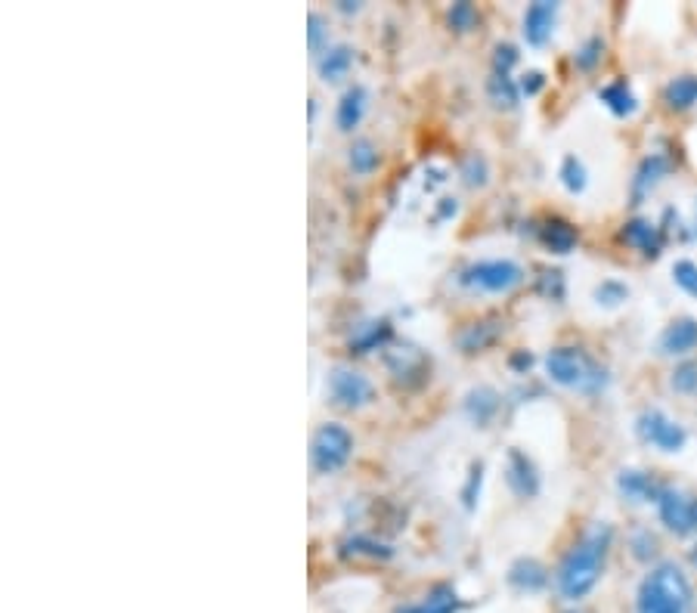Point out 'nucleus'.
<instances>
[{"instance_id":"35","label":"nucleus","mask_w":697,"mask_h":613,"mask_svg":"<svg viewBox=\"0 0 697 613\" xmlns=\"http://www.w3.org/2000/svg\"><path fill=\"white\" fill-rule=\"evenodd\" d=\"M493 62H496V75H509V69L518 62V50L512 44H499L493 53Z\"/></svg>"},{"instance_id":"27","label":"nucleus","mask_w":697,"mask_h":613,"mask_svg":"<svg viewBox=\"0 0 697 613\" xmlns=\"http://www.w3.org/2000/svg\"><path fill=\"white\" fill-rule=\"evenodd\" d=\"M561 180L570 192H583L586 189V168H583V161L574 158V155H567L564 158V165H561Z\"/></svg>"},{"instance_id":"23","label":"nucleus","mask_w":697,"mask_h":613,"mask_svg":"<svg viewBox=\"0 0 697 613\" xmlns=\"http://www.w3.org/2000/svg\"><path fill=\"white\" fill-rule=\"evenodd\" d=\"M391 338V326H388V319H378V322H369V326H363L354 338H351V347L357 353H366V350H375V347H382L385 341Z\"/></svg>"},{"instance_id":"33","label":"nucleus","mask_w":697,"mask_h":613,"mask_svg":"<svg viewBox=\"0 0 697 613\" xmlns=\"http://www.w3.org/2000/svg\"><path fill=\"white\" fill-rule=\"evenodd\" d=\"M673 387H676L679 394H694V391H697V363H694V360L676 366V372H673Z\"/></svg>"},{"instance_id":"2","label":"nucleus","mask_w":697,"mask_h":613,"mask_svg":"<svg viewBox=\"0 0 697 613\" xmlns=\"http://www.w3.org/2000/svg\"><path fill=\"white\" fill-rule=\"evenodd\" d=\"M639 613H694V589L679 564H657L639 586Z\"/></svg>"},{"instance_id":"5","label":"nucleus","mask_w":697,"mask_h":613,"mask_svg":"<svg viewBox=\"0 0 697 613\" xmlns=\"http://www.w3.org/2000/svg\"><path fill=\"white\" fill-rule=\"evenodd\" d=\"M636 431L645 443L657 446L660 453H679V449L685 446L688 434L679 422H673L670 415H663L660 409H645L639 418H636Z\"/></svg>"},{"instance_id":"39","label":"nucleus","mask_w":697,"mask_h":613,"mask_svg":"<svg viewBox=\"0 0 697 613\" xmlns=\"http://www.w3.org/2000/svg\"><path fill=\"white\" fill-rule=\"evenodd\" d=\"M632 545H636V558H642V561H645V558H651V555L657 552V539H654L651 533H645V530H642V533H636V539H632Z\"/></svg>"},{"instance_id":"19","label":"nucleus","mask_w":697,"mask_h":613,"mask_svg":"<svg viewBox=\"0 0 697 613\" xmlns=\"http://www.w3.org/2000/svg\"><path fill=\"white\" fill-rule=\"evenodd\" d=\"M496 409H499V394L493 391V387H474V391L465 397V412L478 425H487L496 415Z\"/></svg>"},{"instance_id":"11","label":"nucleus","mask_w":697,"mask_h":613,"mask_svg":"<svg viewBox=\"0 0 697 613\" xmlns=\"http://www.w3.org/2000/svg\"><path fill=\"white\" fill-rule=\"evenodd\" d=\"M694 347H697V319L691 316L670 322L660 335V350L667 353V357H685Z\"/></svg>"},{"instance_id":"42","label":"nucleus","mask_w":697,"mask_h":613,"mask_svg":"<svg viewBox=\"0 0 697 613\" xmlns=\"http://www.w3.org/2000/svg\"><path fill=\"white\" fill-rule=\"evenodd\" d=\"M341 10H344V13H351V10L357 13V10H360V4H351V0H341Z\"/></svg>"},{"instance_id":"40","label":"nucleus","mask_w":697,"mask_h":613,"mask_svg":"<svg viewBox=\"0 0 697 613\" xmlns=\"http://www.w3.org/2000/svg\"><path fill=\"white\" fill-rule=\"evenodd\" d=\"M543 84H546V78H543L540 72H527V75H524V81H521V90H524L527 96H533V93H540V90H543Z\"/></svg>"},{"instance_id":"32","label":"nucleus","mask_w":697,"mask_h":613,"mask_svg":"<svg viewBox=\"0 0 697 613\" xmlns=\"http://www.w3.org/2000/svg\"><path fill=\"white\" fill-rule=\"evenodd\" d=\"M673 279L682 292H688L691 298H697V264L694 261H676L673 264Z\"/></svg>"},{"instance_id":"25","label":"nucleus","mask_w":697,"mask_h":613,"mask_svg":"<svg viewBox=\"0 0 697 613\" xmlns=\"http://www.w3.org/2000/svg\"><path fill=\"white\" fill-rule=\"evenodd\" d=\"M496 326H490V322H474V326H468L462 335H459V347L465 353H474V350H484L493 338H496Z\"/></svg>"},{"instance_id":"4","label":"nucleus","mask_w":697,"mask_h":613,"mask_svg":"<svg viewBox=\"0 0 697 613\" xmlns=\"http://www.w3.org/2000/svg\"><path fill=\"white\" fill-rule=\"evenodd\" d=\"M351 453H354V437L347 428L329 422V425H323L320 431L313 434L310 459H313V468L320 474H332V471L344 468L347 459H351Z\"/></svg>"},{"instance_id":"43","label":"nucleus","mask_w":697,"mask_h":613,"mask_svg":"<svg viewBox=\"0 0 697 613\" xmlns=\"http://www.w3.org/2000/svg\"><path fill=\"white\" fill-rule=\"evenodd\" d=\"M691 233H694V239H697V208H694V230H691Z\"/></svg>"},{"instance_id":"18","label":"nucleus","mask_w":697,"mask_h":613,"mask_svg":"<svg viewBox=\"0 0 697 613\" xmlns=\"http://www.w3.org/2000/svg\"><path fill=\"white\" fill-rule=\"evenodd\" d=\"M543 242H546V248L549 251H555V254H570V251H574L577 248V230L574 227H570V223L567 220H561V217H552L549 223H546V227H543Z\"/></svg>"},{"instance_id":"6","label":"nucleus","mask_w":697,"mask_h":613,"mask_svg":"<svg viewBox=\"0 0 697 613\" xmlns=\"http://www.w3.org/2000/svg\"><path fill=\"white\" fill-rule=\"evenodd\" d=\"M524 279V270L515 261H478L462 273V285L481 292H509Z\"/></svg>"},{"instance_id":"36","label":"nucleus","mask_w":697,"mask_h":613,"mask_svg":"<svg viewBox=\"0 0 697 613\" xmlns=\"http://www.w3.org/2000/svg\"><path fill=\"white\" fill-rule=\"evenodd\" d=\"M540 288H543V292H546L549 298H555V301H561V298H564V279H561V273H558V270L543 273Z\"/></svg>"},{"instance_id":"44","label":"nucleus","mask_w":697,"mask_h":613,"mask_svg":"<svg viewBox=\"0 0 697 613\" xmlns=\"http://www.w3.org/2000/svg\"><path fill=\"white\" fill-rule=\"evenodd\" d=\"M570 613H577V610H570Z\"/></svg>"},{"instance_id":"15","label":"nucleus","mask_w":697,"mask_h":613,"mask_svg":"<svg viewBox=\"0 0 697 613\" xmlns=\"http://www.w3.org/2000/svg\"><path fill=\"white\" fill-rule=\"evenodd\" d=\"M459 610V595L453 592V586H437L431 595H425L416 604H406L397 613H456Z\"/></svg>"},{"instance_id":"37","label":"nucleus","mask_w":697,"mask_h":613,"mask_svg":"<svg viewBox=\"0 0 697 613\" xmlns=\"http://www.w3.org/2000/svg\"><path fill=\"white\" fill-rule=\"evenodd\" d=\"M307 38H310V50L316 53L323 47V35H326V28H323V16L320 13H310V19H307Z\"/></svg>"},{"instance_id":"29","label":"nucleus","mask_w":697,"mask_h":613,"mask_svg":"<svg viewBox=\"0 0 697 613\" xmlns=\"http://www.w3.org/2000/svg\"><path fill=\"white\" fill-rule=\"evenodd\" d=\"M344 548H347V552H354V555H366V558H391V548L388 545L375 542V539H366V536L347 539Z\"/></svg>"},{"instance_id":"26","label":"nucleus","mask_w":697,"mask_h":613,"mask_svg":"<svg viewBox=\"0 0 697 613\" xmlns=\"http://www.w3.org/2000/svg\"><path fill=\"white\" fill-rule=\"evenodd\" d=\"M375 165H378V149H375L369 140H357V143L351 146V168H354L357 174H369Z\"/></svg>"},{"instance_id":"17","label":"nucleus","mask_w":697,"mask_h":613,"mask_svg":"<svg viewBox=\"0 0 697 613\" xmlns=\"http://www.w3.org/2000/svg\"><path fill=\"white\" fill-rule=\"evenodd\" d=\"M598 100L605 103L617 118H626V115H632L639 109V100H636V93H632L629 87H626V81H611V84H605L598 90Z\"/></svg>"},{"instance_id":"30","label":"nucleus","mask_w":697,"mask_h":613,"mask_svg":"<svg viewBox=\"0 0 697 613\" xmlns=\"http://www.w3.org/2000/svg\"><path fill=\"white\" fill-rule=\"evenodd\" d=\"M487 158L484 155H468L465 161H462V177H465V183L468 186H484L487 183Z\"/></svg>"},{"instance_id":"21","label":"nucleus","mask_w":697,"mask_h":613,"mask_svg":"<svg viewBox=\"0 0 697 613\" xmlns=\"http://www.w3.org/2000/svg\"><path fill=\"white\" fill-rule=\"evenodd\" d=\"M663 100H667L670 109L676 112H685L697 103V75H682V78H673L667 84V90H663Z\"/></svg>"},{"instance_id":"3","label":"nucleus","mask_w":697,"mask_h":613,"mask_svg":"<svg viewBox=\"0 0 697 613\" xmlns=\"http://www.w3.org/2000/svg\"><path fill=\"white\" fill-rule=\"evenodd\" d=\"M546 372L555 384L580 387V391H598L605 387V372H601L580 347H555L546 357Z\"/></svg>"},{"instance_id":"7","label":"nucleus","mask_w":697,"mask_h":613,"mask_svg":"<svg viewBox=\"0 0 697 613\" xmlns=\"http://www.w3.org/2000/svg\"><path fill=\"white\" fill-rule=\"evenodd\" d=\"M657 511H660V521L667 524V530H673L676 536L697 533V496H688V493L673 490V487H663V493L657 499Z\"/></svg>"},{"instance_id":"22","label":"nucleus","mask_w":697,"mask_h":613,"mask_svg":"<svg viewBox=\"0 0 697 613\" xmlns=\"http://www.w3.org/2000/svg\"><path fill=\"white\" fill-rule=\"evenodd\" d=\"M354 66V50L347 44H338V47H329L320 59V75L323 81H338L347 75V69Z\"/></svg>"},{"instance_id":"38","label":"nucleus","mask_w":697,"mask_h":613,"mask_svg":"<svg viewBox=\"0 0 697 613\" xmlns=\"http://www.w3.org/2000/svg\"><path fill=\"white\" fill-rule=\"evenodd\" d=\"M481 477H484V465H471V477H468V487H465V505L474 508V493H481Z\"/></svg>"},{"instance_id":"41","label":"nucleus","mask_w":697,"mask_h":613,"mask_svg":"<svg viewBox=\"0 0 697 613\" xmlns=\"http://www.w3.org/2000/svg\"><path fill=\"white\" fill-rule=\"evenodd\" d=\"M530 363H533L530 353H515V357H512V366H515V369H530Z\"/></svg>"},{"instance_id":"10","label":"nucleus","mask_w":697,"mask_h":613,"mask_svg":"<svg viewBox=\"0 0 697 613\" xmlns=\"http://www.w3.org/2000/svg\"><path fill=\"white\" fill-rule=\"evenodd\" d=\"M555 16H558V4L552 0H540V4H530L524 13V38L533 47H543L552 38L555 28Z\"/></svg>"},{"instance_id":"20","label":"nucleus","mask_w":697,"mask_h":613,"mask_svg":"<svg viewBox=\"0 0 697 613\" xmlns=\"http://www.w3.org/2000/svg\"><path fill=\"white\" fill-rule=\"evenodd\" d=\"M509 579H512V586H518V589H524V592H536V589H543V586L549 583L546 567H543L540 561H533V558H521V561L512 567Z\"/></svg>"},{"instance_id":"1","label":"nucleus","mask_w":697,"mask_h":613,"mask_svg":"<svg viewBox=\"0 0 697 613\" xmlns=\"http://www.w3.org/2000/svg\"><path fill=\"white\" fill-rule=\"evenodd\" d=\"M611 542H614V530L608 524H598L561 558V567L555 573V586L561 598L580 601L595 589L601 573H605Z\"/></svg>"},{"instance_id":"31","label":"nucleus","mask_w":697,"mask_h":613,"mask_svg":"<svg viewBox=\"0 0 697 613\" xmlns=\"http://www.w3.org/2000/svg\"><path fill=\"white\" fill-rule=\"evenodd\" d=\"M626 295H629V288H626L623 282H617V279H608V282H601V285L595 288L598 304H605V307H617V304H623V301H626Z\"/></svg>"},{"instance_id":"13","label":"nucleus","mask_w":697,"mask_h":613,"mask_svg":"<svg viewBox=\"0 0 697 613\" xmlns=\"http://www.w3.org/2000/svg\"><path fill=\"white\" fill-rule=\"evenodd\" d=\"M623 239H626V245H632L636 251H642L645 257H657L660 248H663L660 230L654 227L651 220H645V217H632V220L626 223V227H623Z\"/></svg>"},{"instance_id":"12","label":"nucleus","mask_w":697,"mask_h":613,"mask_svg":"<svg viewBox=\"0 0 697 613\" xmlns=\"http://www.w3.org/2000/svg\"><path fill=\"white\" fill-rule=\"evenodd\" d=\"M617 490L623 493V499L629 502H657L663 487L645 471H636V468H626L617 474Z\"/></svg>"},{"instance_id":"24","label":"nucleus","mask_w":697,"mask_h":613,"mask_svg":"<svg viewBox=\"0 0 697 613\" xmlns=\"http://www.w3.org/2000/svg\"><path fill=\"white\" fill-rule=\"evenodd\" d=\"M487 93H490V100L499 109H515L518 106V84L509 75H493L487 81Z\"/></svg>"},{"instance_id":"14","label":"nucleus","mask_w":697,"mask_h":613,"mask_svg":"<svg viewBox=\"0 0 697 613\" xmlns=\"http://www.w3.org/2000/svg\"><path fill=\"white\" fill-rule=\"evenodd\" d=\"M667 171H670L667 155H648L639 165V171H636V180H632V199H636V202L645 199Z\"/></svg>"},{"instance_id":"8","label":"nucleus","mask_w":697,"mask_h":613,"mask_svg":"<svg viewBox=\"0 0 697 613\" xmlns=\"http://www.w3.org/2000/svg\"><path fill=\"white\" fill-rule=\"evenodd\" d=\"M329 394H332V400H335L338 406H344V409H360V406L372 403L375 387H372V381H369L363 372L347 369V366H338V369H332V375H329Z\"/></svg>"},{"instance_id":"16","label":"nucleus","mask_w":697,"mask_h":613,"mask_svg":"<svg viewBox=\"0 0 697 613\" xmlns=\"http://www.w3.org/2000/svg\"><path fill=\"white\" fill-rule=\"evenodd\" d=\"M363 109H366V90L363 87H347L341 93V100H338V127L341 131H354V127L360 124L363 118Z\"/></svg>"},{"instance_id":"28","label":"nucleus","mask_w":697,"mask_h":613,"mask_svg":"<svg viewBox=\"0 0 697 613\" xmlns=\"http://www.w3.org/2000/svg\"><path fill=\"white\" fill-rule=\"evenodd\" d=\"M601 56H605V41H601V38H589V41L577 50L574 62H577V69L592 72V69L598 66V62H601Z\"/></svg>"},{"instance_id":"34","label":"nucleus","mask_w":697,"mask_h":613,"mask_svg":"<svg viewBox=\"0 0 697 613\" xmlns=\"http://www.w3.org/2000/svg\"><path fill=\"white\" fill-rule=\"evenodd\" d=\"M450 25L456 28V31H468V28H474L478 25V10H474L471 4H453V10H450Z\"/></svg>"},{"instance_id":"9","label":"nucleus","mask_w":697,"mask_h":613,"mask_svg":"<svg viewBox=\"0 0 697 613\" xmlns=\"http://www.w3.org/2000/svg\"><path fill=\"white\" fill-rule=\"evenodd\" d=\"M505 480H509L512 493L521 496V499H533L536 493H540V474H536L533 462L521 453V449H512V453H509V465H505Z\"/></svg>"}]
</instances>
